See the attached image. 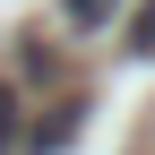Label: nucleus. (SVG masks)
Masks as SVG:
<instances>
[{"instance_id": "2", "label": "nucleus", "mask_w": 155, "mask_h": 155, "mask_svg": "<svg viewBox=\"0 0 155 155\" xmlns=\"http://www.w3.org/2000/svg\"><path fill=\"white\" fill-rule=\"evenodd\" d=\"M78 112H86V104H52V121H43V129H35V147H61V138H69V129H78Z\"/></svg>"}, {"instance_id": "1", "label": "nucleus", "mask_w": 155, "mask_h": 155, "mask_svg": "<svg viewBox=\"0 0 155 155\" xmlns=\"http://www.w3.org/2000/svg\"><path fill=\"white\" fill-rule=\"evenodd\" d=\"M112 9H121V0H61V17H69V26H78V35H95V26H104V17H112Z\"/></svg>"}, {"instance_id": "3", "label": "nucleus", "mask_w": 155, "mask_h": 155, "mask_svg": "<svg viewBox=\"0 0 155 155\" xmlns=\"http://www.w3.org/2000/svg\"><path fill=\"white\" fill-rule=\"evenodd\" d=\"M129 52H155V0H138V17H129Z\"/></svg>"}]
</instances>
